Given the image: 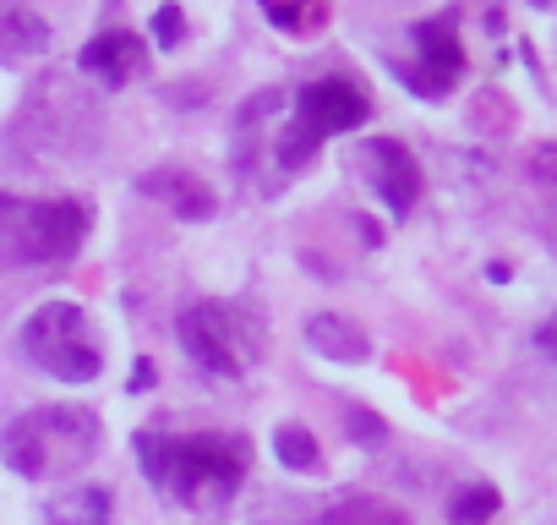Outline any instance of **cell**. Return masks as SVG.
Masks as SVG:
<instances>
[{
	"mask_svg": "<svg viewBox=\"0 0 557 525\" xmlns=\"http://www.w3.org/2000/svg\"><path fill=\"white\" fill-rule=\"evenodd\" d=\"M137 460L159 498H175L186 509H224L246 481V443L235 432H137Z\"/></svg>",
	"mask_w": 557,
	"mask_h": 525,
	"instance_id": "obj_1",
	"label": "cell"
},
{
	"mask_svg": "<svg viewBox=\"0 0 557 525\" xmlns=\"http://www.w3.org/2000/svg\"><path fill=\"white\" fill-rule=\"evenodd\" d=\"M104 449V422L83 405H39L7 422L0 432V460L23 481H72L94 465Z\"/></svg>",
	"mask_w": 557,
	"mask_h": 525,
	"instance_id": "obj_2",
	"label": "cell"
},
{
	"mask_svg": "<svg viewBox=\"0 0 557 525\" xmlns=\"http://www.w3.org/2000/svg\"><path fill=\"white\" fill-rule=\"evenodd\" d=\"M23 351L39 373H50L55 383H72V389H83L104 373V345L77 302H45L23 323Z\"/></svg>",
	"mask_w": 557,
	"mask_h": 525,
	"instance_id": "obj_3",
	"label": "cell"
},
{
	"mask_svg": "<svg viewBox=\"0 0 557 525\" xmlns=\"http://www.w3.org/2000/svg\"><path fill=\"white\" fill-rule=\"evenodd\" d=\"M175 334H181L186 356H191L202 373H213V378H240V373L262 356V351L251 345V323H246L235 307H219V302L186 307L181 323H175Z\"/></svg>",
	"mask_w": 557,
	"mask_h": 525,
	"instance_id": "obj_4",
	"label": "cell"
},
{
	"mask_svg": "<svg viewBox=\"0 0 557 525\" xmlns=\"http://www.w3.org/2000/svg\"><path fill=\"white\" fill-rule=\"evenodd\" d=\"M7 241L28 262H66L88 241V203L55 197V203H23L17 219L7 224Z\"/></svg>",
	"mask_w": 557,
	"mask_h": 525,
	"instance_id": "obj_5",
	"label": "cell"
},
{
	"mask_svg": "<svg viewBox=\"0 0 557 525\" xmlns=\"http://www.w3.org/2000/svg\"><path fill=\"white\" fill-rule=\"evenodd\" d=\"M416 50H421V66H399V77L410 83V94H421V99H443V94L465 77V45H459V23H454V12L421 23V28H416Z\"/></svg>",
	"mask_w": 557,
	"mask_h": 525,
	"instance_id": "obj_6",
	"label": "cell"
},
{
	"mask_svg": "<svg viewBox=\"0 0 557 525\" xmlns=\"http://www.w3.org/2000/svg\"><path fill=\"white\" fill-rule=\"evenodd\" d=\"M367 115H372V99L350 77L307 83L301 99H296V132H307L312 143H323L334 132H356V126H367Z\"/></svg>",
	"mask_w": 557,
	"mask_h": 525,
	"instance_id": "obj_7",
	"label": "cell"
},
{
	"mask_svg": "<svg viewBox=\"0 0 557 525\" xmlns=\"http://www.w3.org/2000/svg\"><path fill=\"white\" fill-rule=\"evenodd\" d=\"M361 164H367V181H372V192L383 197V208L394 213V219H405L416 203H421V164H416V154L405 148V143H394V137H372L367 148H361Z\"/></svg>",
	"mask_w": 557,
	"mask_h": 525,
	"instance_id": "obj_8",
	"label": "cell"
},
{
	"mask_svg": "<svg viewBox=\"0 0 557 525\" xmlns=\"http://www.w3.org/2000/svg\"><path fill=\"white\" fill-rule=\"evenodd\" d=\"M83 72H94V77H104L110 88H126V77H137L143 72V39L137 34H126V28H110V34H99L88 50H83V61H77Z\"/></svg>",
	"mask_w": 557,
	"mask_h": 525,
	"instance_id": "obj_9",
	"label": "cell"
},
{
	"mask_svg": "<svg viewBox=\"0 0 557 525\" xmlns=\"http://www.w3.org/2000/svg\"><path fill=\"white\" fill-rule=\"evenodd\" d=\"M143 186H148L159 203H170V213L186 219V224L213 219V186H208L202 175H186V170H153Z\"/></svg>",
	"mask_w": 557,
	"mask_h": 525,
	"instance_id": "obj_10",
	"label": "cell"
},
{
	"mask_svg": "<svg viewBox=\"0 0 557 525\" xmlns=\"http://www.w3.org/2000/svg\"><path fill=\"white\" fill-rule=\"evenodd\" d=\"M110 514H115V498L99 481H72V487H61L45 503V520L50 525H110Z\"/></svg>",
	"mask_w": 557,
	"mask_h": 525,
	"instance_id": "obj_11",
	"label": "cell"
},
{
	"mask_svg": "<svg viewBox=\"0 0 557 525\" xmlns=\"http://www.w3.org/2000/svg\"><path fill=\"white\" fill-rule=\"evenodd\" d=\"M307 345H312L318 356H329V362H367V356H372L367 329L350 323L345 313H318V318L307 323Z\"/></svg>",
	"mask_w": 557,
	"mask_h": 525,
	"instance_id": "obj_12",
	"label": "cell"
},
{
	"mask_svg": "<svg viewBox=\"0 0 557 525\" xmlns=\"http://www.w3.org/2000/svg\"><path fill=\"white\" fill-rule=\"evenodd\" d=\"M50 50V23L28 7H7L0 12V56L12 61H28V56H45Z\"/></svg>",
	"mask_w": 557,
	"mask_h": 525,
	"instance_id": "obj_13",
	"label": "cell"
},
{
	"mask_svg": "<svg viewBox=\"0 0 557 525\" xmlns=\"http://www.w3.org/2000/svg\"><path fill=\"white\" fill-rule=\"evenodd\" d=\"M318 525H410L405 509H394L388 498H367V492H350V498H334L323 509Z\"/></svg>",
	"mask_w": 557,
	"mask_h": 525,
	"instance_id": "obj_14",
	"label": "cell"
},
{
	"mask_svg": "<svg viewBox=\"0 0 557 525\" xmlns=\"http://www.w3.org/2000/svg\"><path fill=\"white\" fill-rule=\"evenodd\" d=\"M262 12L273 28H285V34H307L329 17V0H290V7H278V0H262Z\"/></svg>",
	"mask_w": 557,
	"mask_h": 525,
	"instance_id": "obj_15",
	"label": "cell"
},
{
	"mask_svg": "<svg viewBox=\"0 0 557 525\" xmlns=\"http://www.w3.org/2000/svg\"><path fill=\"white\" fill-rule=\"evenodd\" d=\"M273 454H278V465H285V471H312L318 465V438L290 422V427L273 432Z\"/></svg>",
	"mask_w": 557,
	"mask_h": 525,
	"instance_id": "obj_16",
	"label": "cell"
},
{
	"mask_svg": "<svg viewBox=\"0 0 557 525\" xmlns=\"http://www.w3.org/2000/svg\"><path fill=\"white\" fill-rule=\"evenodd\" d=\"M497 487H486V481H475V487H465L459 498H454V509H448V520L454 525H486L492 514H497Z\"/></svg>",
	"mask_w": 557,
	"mask_h": 525,
	"instance_id": "obj_17",
	"label": "cell"
},
{
	"mask_svg": "<svg viewBox=\"0 0 557 525\" xmlns=\"http://www.w3.org/2000/svg\"><path fill=\"white\" fill-rule=\"evenodd\" d=\"M345 432H350L361 449H377V443L388 438V422L372 416V411H345Z\"/></svg>",
	"mask_w": 557,
	"mask_h": 525,
	"instance_id": "obj_18",
	"label": "cell"
},
{
	"mask_svg": "<svg viewBox=\"0 0 557 525\" xmlns=\"http://www.w3.org/2000/svg\"><path fill=\"white\" fill-rule=\"evenodd\" d=\"M153 39H159L164 50L186 39V12L175 7V0H170V7H159V12H153Z\"/></svg>",
	"mask_w": 557,
	"mask_h": 525,
	"instance_id": "obj_19",
	"label": "cell"
},
{
	"mask_svg": "<svg viewBox=\"0 0 557 525\" xmlns=\"http://www.w3.org/2000/svg\"><path fill=\"white\" fill-rule=\"evenodd\" d=\"M17 208H23V203H17V197H7V192H0V230H7V224H12V219H17Z\"/></svg>",
	"mask_w": 557,
	"mask_h": 525,
	"instance_id": "obj_20",
	"label": "cell"
},
{
	"mask_svg": "<svg viewBox=\"0 0 557 525\" xmlns=\"http://www.w3.org/2000/svg\"><path fill=\"white\" fill-rule=\"evenodd\" d=\"M535 7H557V0H535Z\"/></svg>",
	"mask_w": 557,
	"mask_h": 525,
	"instance_id": "obj_21",
	"label": "cell"
},
{
	"mask_svg": "<svg viewBox=\"0 0 557 525\" xmlns=\"http://www.w3.org/2000/svg\"><path fill=\"white\" fill-rule=\"evenodd\" d=\"M546 340H557V329H552V334H546Z\"/></svg>",
	"mask_w": 557,
	"mask_h": 525,
	"instance_id": "obj_22",
	"label": "cell"
}]
</instances>
